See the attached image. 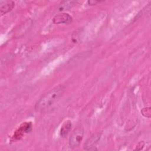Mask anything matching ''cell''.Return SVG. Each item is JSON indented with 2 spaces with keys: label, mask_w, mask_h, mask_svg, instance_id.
Here are the masks:
<instances>
[{
  "label": "cell",
  "mask_w": 151,
  "mask_h": 151,
  "mask_svg": "<svg viewBox=\"0 0 151 151\" xmlns=\"http://www.w3.org/2000/svg\"><path fill=\"white\" fill-rule=\"evenodd\" d=\"M64 90V87L61 85H59L50 90L43 94L37 101L35 106V110L37 111H40L48 107L62 96Z\"/></svg>",
  "instance_id": "1"
},
{
  "label": "cell",
  "mask_w": 151,
  "mask_h": 151,
  "mask_svg": "<svg viewBox=\"0 0 151 151\" xmlns=\"http://www.w3.org/2000/svg\"><path fill=\"white\" fill-rule=\"evenodd\" d=\"M84 135V130L82 127L76 128L71 133L69 139V145L71 148L78 147L81 142Z\"/></svg>",
  "instance_id": "2"
},
{
  "label": "cell",
  "mask_w": 151,
  "mask_h": 151,
  "mask_svg": "<svg viewBox=\"0 0 151 151\" xmlns=\"http://www.w3.org/2000/svg\"><path fill=\"white\" fill-rule=\"evenodd\" d=\"M101 134L100 133H96L93 134L85 143L84 149L87 150H97L96 145L100 140Z\"/></svg>",
  "instance_id": "3"
},
{
  "label": "cell",
  "mask_w": 151,
  "mask_h": 151,
  "mask_svg": "<svg viewBox=\"0 0 151 151\" xmlns=\"http://www.w3.org/2000/svg\"><path fill=\"white\" fill-rule=\"evenodd\" d=\"M72 21V17L67 13L58 14L54 16L52 19L54 24H69Z\"/></svg>",
  "instance_id": "4"
},
{
  "label": "cell",
  "mask_w": 151,
  "mask_h": 151,
  "mask_svg": "<svg viewBox=\"0 0 151 151\" xmlns=\"http://www.w3.org/2000/svg\"><path fill=\"white\" fill-rule=\"evenodd\" d=\"M14 6L15 3L12 1H1L0 12L1 16L11 11L14 8Z\"/></svg>",
  "instance_id": "5"
},
{
  "label": "cell",
  "mask_w": 151,
  "mask_h": 151,
  "mask_svg": "<svg viewBox=\"0 0 151 151\" xmlns=\"http://www.w3.org/2000/svg\"><path fill=\"white\" fill-rule=\"evenodd\" d=\"M71 126H72V124L70 120L65 121L63 124L61 128L60 129L61 136H62L63 137H65V136H67L71 130Z\"/></svg>",
  "instance_id": "6"
},
{
  "label": "cell",
  "mask_w": 151,
  "mask_h": 151,
  "mask_svg": "<svg viewBox=\"0 0 151 151\" xmlns=\"http://www.w3.org/2000/svg\"><path fill=\"white\" fill-rule=\"evenodd\" d=\"M75 4V1H65L61 2L58 5L57 9L59 11H61L63 10H67L70 8H71Z\"/></svg>",
  "instance_id": "7"
},
{
  "label": "cell",
  "mask_w": 151,
  "mask_h": 151,
  "mask_svg": "<svg viewBox=\"0 0 151 151\" xmlns=\"http://www.w3.org/2000/svg\"><path fill=\"white\" fill-rule=\"evenodd\" d=\"M141 113L142 114L146 117L150 118V113H151V111H150V107H146V108H143L142 110H141Z\"/></svg>",
  "instance_id": "8"
},
{
  "label": "cell",
  "mask_w": 151,
  "mask_h": 151,
  "mask_svg": "<svg viewBox=\"0 0 151 151\" xmlns=\"http://www.w3.org/2000/svg\"><path fill=\"white\" fill-rule=\"evenodd\" d=\"M100 1H93V0H91V1H88V4L90 5H96L99 3H100Z\"/></svg>",
  "instance_id": "9"
}]
</instances>
